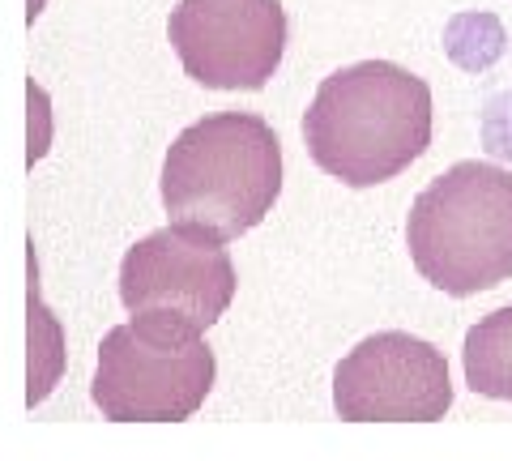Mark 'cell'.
Returning a JSON list of instances; mask_svg holds the SVG:
<instances>
[{
  "label": "cell",
  "instance_id": "1",
  "mask_svg": "<svg viewBox=\"0 0 512 461\" xmlns=\"http://www.w3.org/2000/svg\"><path fill=\"white\" fill-rule=\"evenodd\" d=\"M312 163L346 188L402 176L431 146V86L393 60H359L320 82L303 111Z\"/></svg>",
  "mask_w": 512,
  "mask_h": 461
},
{
  "label": "cell",
  "instance_id": "2",
  "mask_svg": "<svg viewBox=\"0 0 512 461\" xmlns=\"http://www.w3.org/2000/svg\"><path fill=\"white\" fill-rule=\"evenodd\" d=\"M158 193L171 222L239 240L282 193V141L256 111H214L171 141Z\"/></svg>",
  "mask_w": 512,
  "mask_h": 461
},
{
  "label": "cell",
  "instance_id": "3",
  "mask_svg": "<svg viewBox=\"0 0 512 461\" xmlns=\"http://www.w3.org/2000/svg\"><path fill=\"white\" fill-rule=\"evenodd\" d=\"M406 248L414 269L453 299L512 278V171L457 163L410 205Z\"/></svg>",
  "mask_w": 512,
  "mask_h": 461
},
{
  "label": "cell",
  "instance_id": "4",
  "mask_svg": "<svg viewBox=\"0 0 512 461\" xmlns=\"http://www.w3.org/2000/svg\"><path fill=\"white\" fill-rule=\"evenodd\" d=\"M205 329L167 312H133L103 333L90 402L111 423H180L205 406L214 389V351Z\"/></svg>",
  "mask_w": 512,
  "mask_h": 461
},
{
  "label": "cell",
  "instance_id": "5",
  "mask_svg": "<svg viewBox=\"0 0 512 461\" xmlns=\"http://www.w3.org/2000/svg\"><path fill=\"white\" fill-rule=\"evenodd\" d=\"M282 0H180L167 39L184 73L205 90H265L286 56Z\"/></svg>",
  "mask_w": 512,
  "mask_h": 461
},
{
  "label": "cell",
  "instance_id": "6",
  "mask_svg": "<svg viewBox=\"0 0 512 461\" xmlns=\"http://www.w3.org/2000/svg\"><path fill=\"white\" fill-rule=\"evenodd\" d=\"M333 406L346 423H436L453 406L444 351L414 333H372L333 372Z\"/></svg>",
  "mask_w": 512,
  "mask_h": 461
},
{
  "label": "cell",
  "instance_id": "7",
  "mask_svg": "<svg viewBox=\"0 0 512 461\" xmlns=\"http://www.w3.org/2000/svg\"><path fill=\"white\" fill-rule=\"evenodd\" d=\"M235 299V261L222 240L171 222L137 240L120 261V304L128 312H167L210 329Z\"/></svg>",
  "mask_w": 512,
  "mask_h": 461
},
{
  "label": "cell",
  "instance_id": "8",
  "mask_svg": "<svg viewBox=\"0 0 512 461\" xmlns=\"http://www.w3.org/2000/svg\"><path fill=\"white\" fill-rule=\"evenodd\" d=\"M466 385L478 397L512 402V304L495 308L466 333Z\"/></svg>",
  "mask_w": 512,
  "mask_h": 461
},
{
  "label": "cell",
  "instance_id": "9",
  "mask_svg": "<svg viewBox=\"0 0 512 461\" xmlns=\"http://www.w3.org/2000/svg\"><path fill=\"white\" fill-rule=\"evenodd\" d=\"M60 376V325L39 299V274H35V252H30V389L26 402L35 406L52 393Z\"/></svg>",
  "mask_w": 512,
  "mask_h": 461
},
{
  "label": "cell",
  "instance_id": "10",
  "mask_svg": "<svg viewBox=\"0 0 512 461\" xmlns=\"http://www.w3.org/2000/svg\"><path fill=\"white\" fill-rule=\"evenodd\" d=\"M43 111H47V99L35 86H30V163H35V158L47 150V116H43Z\"/></svg>",
  "mask_w": 512,
  "mask_h": 461
}]
</instances>
